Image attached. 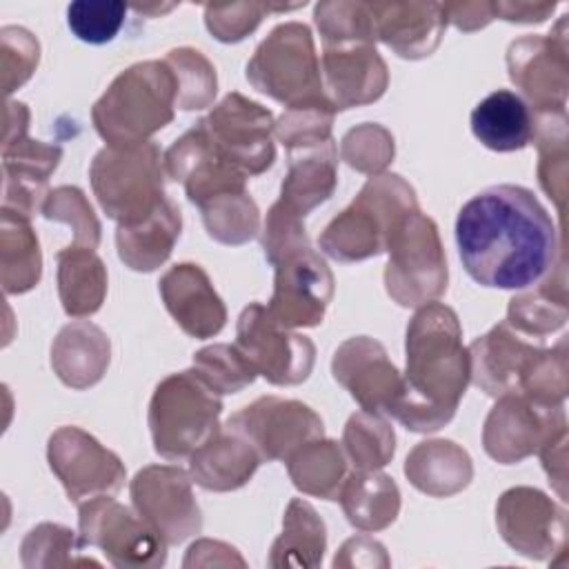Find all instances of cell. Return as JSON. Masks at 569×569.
I'll use <instances>...</instances> for the list:
<instances>
[{
    "label": "cell",
    "instance_id": "1",
    "mask_svg": "<svg viewBox=\"0 0 569 569\" xmlns=\"http://www.w3.org/2000/svg\"><path fill=\"white\" fill-rule=\"evenodd\" d=\"M456 244L465 271L491 289L538 284L560 249L547 209L520 184H493L469 198L456 218Z\"/></svg>",
    "mask_w": 569,
    "mask_h": 569
},
{
    "label": "cell",
    "instance_id": "2",
    "mask_svg": "<svg viewBox=\"0 0 569 569\" xmlns=\"http://www.w3.org/2000/svg\"><path fill=\"white\" fill-rule=\"evenodd\" d=\"M405 391L393 418L409 431L445 427L471 382L469 349L451 307L431 300L416 309L405 338Z\"/></svg>",
    "mask_w": 569,
    "mask_h": 569
},
{
    "label": "cell",
    "instance_id": "3",
    "mask_svg": "<svg viewBox=\"0 0 569 569\" xmlns=\"http://www.w3.org/2000/svg\"><path fill=\"white\" fill-rule=\"evenodd\" d=\"M176 76L164 60H142L120 71L91 109V122L109 147L140 144L173 120Z\"/></svg>",
    "mask_w": 569,
    "mask_h": 569
},
{
    "label": "cell",
    "instance_id": "4",
    "mask_svg": "<svg viewBox=\"0 0 569 569\" xmlns=\"http://www.w3.org/2000/svg\"><path fill=\"white\" fill-rule=\"evenodd\" d=\"M420 209L413 187L398 173L371 176L318 238L338 262H358L387 251L398 222Z\"/></svg>",
    "mask_w": 569,
    "mask_h": 569
},
{
    "label": "cell",
    "instance_id": "5",
    "mask_svg": "<svg viewBox=\"0 0 569 569\" xmlns=\"http://www.w3.org/2000/svg\"><path fill=\"white\" fill-rule=\"evenodd\" d=\"M164 153L156 142L102 147L89 167L93 196L118 224L149 218L164 196Z\"/></svg>",
    "mask_w": 569,
    "mask_h": 569
},
{
    "label": "cell",
    "instance_id": "6",
    "mask_svg": "<svg viewBox=\"0 0 569 569\" xmlns=\"http://www.w3.org/2000/svg\"><path fill=\"white\" fill-rule=\"evenodd\" d=\"M222 402L191 369L160 380L149 402L153 449L167 460H184L220 429Z\"/></svg>",
    "mask_w": 569,
    "mask_h": 569
},
{
    "label": "cell",
    "instance_id": "7",
    "mask_svg": "<svg viewBox=\"0 0 569 569\" xmlns=\"http://www.w3.org/2000/svg\"><path fill=\"white\" fill-rule=\"evenodd\" d=\"M247 80L260 93L282 102L284 109L329 100L311 29L296 20L273 27L256 47L247 62Z\"/></svg>",
    "mask_w": 569,
    "mask_h": 569
},
{
    "label": "cell",
    "instance_id": "8",
    "mask_svg": "<svg viewBox=\"0 0 569 569\" xmlns=\"http://www.w3.org/2000/svg\"><path fill=\"white\" fill-rule=\"evenodd\" d=\"M387 253L385 289L400 307H422L447 291L449 269L440 233L420 209L398 222Z\"/></svg>",
    "mask_w": 569,
    "mask_h": 569
},
{
    "label": "cell",
    "instance_id": "9",
    "mask_svg": "<svg viewBox=\"0 0 569 569\" xmlns=\"http://www.w3.org/2000/svg\"><path fill=\"white\" fill-rule=\"evenodd\" d=\"M78 513V536L84 547H96L113 567H162L167 560V542L138 516L113 500L98 496L82 502Z\"/></svg>",
    "mask_w": 569,
    "mask_h": 569
},
{
    "label": "cell",
    "instance_id": "10",
    "mask_svg": "<svg viewBox=\"0 0 569 569\" xmlns=\"http://www.w3.org/2000/svg\"><path fill=\"white\" fill-rule=\"evenodd\" d=\"M198 124L211 147L244 176H260L276 160L273 113L238 91L227 93Z\"/></svg>",
    "mask_w": 569,
    "mask_h": 569
},
{
    "label": "cell",
    "instance_id": "11",
    "mask_svg": "<svg viewBox=\"0 0 569 569\" xmlns=\"http://www.w3.org/2000/svg\"><path fill=\"white\" fill-rule=\"evenodd\" d=\"M236 347L256 373L276 387L305 382L316 362L313 342L278 325L262 302H251L242 309L236 327Z\"/></svg>",
    "mask_w": 569,
    "mask_h": 569
},
{
    "label": "cell",
    "instance_id": "12",
    "mask_svg": "<svg viewBox=\"0 0 569 569\" xmlns=\"http://www.w3.org/2000/svg\"><path fill=\"white\" fill-rule=\"evenodd\" d=\"M47 460L67 498L82 505L98 496H113L124 487L122 460L80 427L56 429L47 442Z\"/></svg>",
    "mask_w": 569,
    "mask_h": 569
},
{
    "label": "cell",
    "instance_id": "13",
    "mask_svg": "<svg viewBox=\"0 0 569 569\" xmlns=\"http://www.w3.org/2000/svg\"><path fill=\"white\" fill-rule=\"evenodd\" d=\"M509 80L529 100L531 113L565 111L569 89L567 16L547 36H522L507 49Z\"/></svg>",
    "mask_w": 569,
    "mask_h": 569
},
{
    "label": "cell",
    "instance_id": "14",
    "mask_svg": "<svg viewBox=\"0 0 569 569\" xmlns=\"http://www.w3.org/2000/svg\"><path fill=\"white\" fill-rule=\"evenodd\" d=\"M191 482L189 471L176 465H149L129 485L133 509L169 547L202 529V513Z\"/></svg>",
    "mask_w": 569,
    "mask_h": 569
},
{
    "label": "cell",
    "instance_id": "15",
    "mask_svg": "<svg viewBox=\"0 0 569 569\" xmlns=\"http://www.w3.org/2000/svg\"><path fill=\"white\" fill-rule=\"evenodd\" d=\"M562 431H567L562 407H547L522 393H507L485 418L482 447L496 462L516 465L538 453Z\"/></svg>",
    "mask_w": 569,
    "mask_h": 569
},
{
    "label": "cell",
    "instance_id": "16",
    "mask_svg": "<svg viewBox=\"0 0 569 569\" xmlns=\"http://www.w3.org/2000/svg\"><path fill=\"white\" fill-rule=\"evenodd\" d=\"M227 427L247 438L262 462L287 460L305 442L325 436V425L309 405L278 396H262L242 407Z\"/></svg>",
    "mask_w": 569,
    "mask_h": 569
},
{
    "label": "cell",
    "instance_id": "17",
    "mask_svg": "<svg viewBox=\"0 0 569 569\" xmlns=\"http://www.w3.org/2000/svg\"><path fill=\"white\" fill-rule=\"evenodd\" d=\"M502 540L531 560H553L567 551V513L533 487H511L496 505Z\"/></svg>",
    "mask_w": 569,
    "mask_h": 569
},
{
    "label": "cell",
    "instance_id": "18",
    "mask_svg": "<svg viewBox=\"0 0 569 569\" xmlns=\"http://www.w3.org/2000/svg\"><path fill=\"white\" fill-rule=\"evenodd\" d=\"M269 316L284 329L318 327L333 298V273L309 244L284 256L276 267Z\"/></svg>",
    "mask_w": 569,
    "mask_h": 569
},
{
    "label": "cell",
    "instance_id": "19",
    "mask_svg": "<svg viewBox=\"0 0 569 569\" xmlns=\"http://www.w3.org/2000/svg\"><path fill=\"white\" fill-rule=\"evenodd\" d=\"M331 373L360 409L371 413L391 416L405 391L402 373L389 360L387 349L369 336L345 340L333 353Z\"/></svg>",
    "mask_w": 569,
    "mask_h": 569
},
{
    "label": "cell",
    "instance_id": "20",
    "mask_svg": "<svg viewBox=\"0 0 569 569\" xmlns=\"http://www.w3.org/2000/svg\"><path fill=\"white\" fill-rule=\"evenodd\" d=\"M467 349L471 360V382L487 396L500 398L520 393L522 382L545 349V340H536L502 320L485 336L476 338Z\"/></svg>",
    "mask_w": 569,
    "mask_h": 569
},
{
    "label": "cell",
    "instance_id": "21",
    "mask_svg": "<svg viewBox=\"0 0 569 569\" xmlns=\"http://www.w3.org/2000/svg\"><path fill=\"white\" fill-rule=\"evenodd\" d=\"M164 169L184 187L189 202L198 209L224 193L247 191L249 176L211 147L198 122L164 151Z\"/></svg>",
    "mask_w": 569,
    "mask_h": 569
},
{
    "label": "cell",
    "instance_id": "22",
    "mask_svg": "<svg viewBox=\"0 0 569 569\" xmlns=\"http://www.w3.org/2000/svg\"><path fill=\"white\" fill-rule=\"evenodd\" d=\"M320 73L325 93L336 111L371 104L389 84L387 62L373 42H347L322 47Z\"/></svg>",
    "mask_w": 569,
    "mask_h": 569
},
{
    "label": "cell",
    "instance_id": "23",
    "mask_svg": "<svg viewBox=\"0 0 569 569\" xmlns=\"http://www.w3.org/2000/svg\"><path fill=\"white\" fill-rule=\"evenodd\" d=\"M158 291L169 316L187 336L204 340L222 331L227 307L200 264L178 262L169 267L158 282Z\"/></svg>",
    "mask_w": 569,
    "mask_h": 569
},
{
    "label": "cell",
    "instance_id": "24",
    "mask_svg": "<svg viewBox=\"0 0 569 569\" xmlns=\"http://www.w3.org/2000/svg\"><path fill=\"white\" fill-rule=\"evenodd\" d=\"M60 160L58 144L33 140L27 133L2 140V207L27 218L36 216Z\"/></svg>",
    "mask_w": 569,
    "mask_h": 569
},
{
    "label": "cell",
    "instance_id": "25",
    "mask_svg": "<svg viewBox=\"0 0 569 569\" xmlns=\"http://www.w3.org/2000/svg\"><path fill=\"white\" fill-rule=\"evenodd\" d=\"M376 40L407 60H420L440 44L447 16L440 2H369Z\"/></svg>",
    "mask_w": 569,
    "mask_h": 569
},
{
    "label": "cell",
    "instance_id": "26",
    "mask_svg": "<svg viewBox=\"0 0 569 569\" xmlns=\"http://www.w3.org/2000/svg\"><path fill=\"white\" fill-rule=\"evenodd\" d=\"M338 182V147L333 138L287 149V176L278 202L305 218L331 198Z\"/></svg>",
    "mask_w": 569,
    "mask_h": 569
},
{
    "label": "cell",
    "instance_id": "27",
    "mask_svg": "<svg viewBox=\"0 0 569 569\" xmlns=\"http://www.w3.org/2000/svg\"><path fill=\"white\" fill-rule=\"evenodd\" d=\"M260 462L249 440L224 425L189 456V476L207 491H233L253 478Z\"/></svg>",
    "mask_w": 569,
    "mask_h": 569
},
{
    "label": "cell",
    "instance_id": "28",
    "mask_svg": "<svg viewBox=\"0 0 569 569\" xmlns=\"http://www.w3.org/2000/svg\"><path fill=\"white\" fill-rule=\"evenodd\" d=\"M109 360L111 342L107 333L89 320H73L53 338L51 369L60 382L71 389H89L100 382Z\"/></svg>",
    "mask_w": 569,
    "mask_h": 569
},
{
    "label": "cell",
    "instance_id": "29",
    "mask_svg": "<svg viewBox=\"0 0 569 569\" xmlns=\"http://www.w3.org/2000/svg\"><path fill=\"white\" fill-rule=\"evenodd\" d=\"M182 229V216L173 200L164 198L160 207L136 224H118V258L133 271H153L171 256Z\"/></svg>",
    "mask_w": 569,
    "mask_h": 569
},
{
    "label": "cell",
    "instance_id": "30",
    "mask_svg": "<svg viewBox=\"0 0 569 569\" xmlns=\"http://www.w3.org/2000/svg\"><path fill=\"white\" fill-rule=\"evenodd\" d=\"M405 476L418 491L447 498L471 482L473 465L469 453L453 440H425L407 453Z\"/></svg>",
    "mask_w": 569,
    "mask_h": 569
},
{
    "label": "cell",
    "instance_id": "31",
    "mask_svg": "<svg viewBox=\"0 0 569 569\" xmlns=\"http://www.w3.org/2000/svg\"><path fill=\"white\" fill-rule=\"evenodd\" d=\"M471 131L491 151H518L533 138V113L518 93L498 89L473 107Z\"/></svg>",
    "mask_w": 569,
    "mask_h": 569
},
{
    "label": "cell",
    "instance_id": "32",
    "mask_svg": "<svg viewBox=\"0 0 569 569\" xmlns=\"http://www.w3.org/2000/svg\"><path fill=\"white\" fill-rule=\"evenodd\" d=\"M336 500L347 520L365 533L387 529L400 511V489L393 478L380 469H353L345 478Z\"/></svg>",
    "mask_w": 569,
    "mask_h": 569
},
{
    "label": "cell",
    "instance_id": "33",
    "mask_svg": "<svg viewBox=\"0 0 569 569\" xmlns=\"http://www.w3.org/2000/svg\"><path fill=\"white\" fill-rule=\"evenodd\" d=\"M58 260V296L69 318L82 320L93 316L107 296V267L87 247H64L56 253Z\"/></svg>",
    "mask_w": 569,
    "mask_h": 569
},
{
    "label": "cell",
    "instance_id": "34",
    "mask_svg": "<svg viewBox=\"0 0 569 569\" xmlns=\"http://www.w3.org/2000/svg\"><path fill=\"white\" fill-rule=\"evenodd\" d=\"M0 282L7 296L31 291L42 276V253L31 218L0 209Z\"/></svg>",
    "mask_w": 569,
    "mask_h": 569
},
{
    "label": "cell",
    "instance_id": "35",
    "mask_svg": "<svg viewBox=\"0 0 569 569\" xmlns=\"http://www.w3.org/2000/svg\"><path fill=\"white\" fill-rule=\"evenodd\" d=\"M327 549V527L316 509L302 500L293 498L287 505L282 518V533L273 540L269 549L267 565L273 569L282 567H318Z\"/></svg>",
    "mask_w": 569,
    "mask_h": 569
},
{
    "label": "cell",
    "instance_id": "36",
    "mask_svg": "<svg viewBox=\"0 0 569 569\" xmlns=\"http://www.w3.org/2000/svg\"><path fill=\"white\" fill-rule=\"evenodd\" d=\"M284 462L293 487L322 500H336L347 478V456L342 447L325 436L305 442Z\"/></svg>",
    "mask_w": 569,
    "mask_h": 569
},
{
    "label": "cell",
    "instance_id": "37",
    "mask_svg": "<svg viewBox=\"0 0 569 569\" xmlns=\"http://www.w3.org/2000/svg\"><path fill=\"white\" fill-rule=\"evenodd\" d=\"M538 147V182L551 198L560 218L567 202L569 147H567V111L533 113V138Z\"/></svg>",
    "mask_w": 569,
    "mask_h": 569
},
{
    "label": "cell",
    "instance_id": "38",
    "mask_svg": "<svg viewBox=\"0 0 569 569\" xmlns=\"http://www.w3.org/2000/svg\"><path fill=\"white\" fill-rule=\"evenodd\" d=\"M547 276L533 291L513 296L507 307V322L536 340H545V336L567 322L565 273L558 282L551 278V271Z\"/></svg>",
    "mask_w": 569,
    "mask_h": 569
},
{
    "label": "cell",
    "instance_id": "39",
    "mask_svg": "<svg viewBox=\"0 0 569 569\" xmlns=\"http://www.w3.org/2000/svg\"><path fill=\"white\" fill-rule=\"evenodd\" d=\"M342 451L353 469H382L396 453L393 427L380 413H351L342 431Z\"/></svg>",
    "mask_w": 569,
    "mask_h": 569
},
{
    "label": "cell",
    "instance_id": "40",
    "mask_svg": "<svg viewBox=\"0 0 569 569\" xmlns=\"http://www.w3.org/2000/svg\"><path fill=\"white\" fill-rule=\"evenodd\" d=\"M20 560L27 569L51 567H100L98 560L84 556V542L69 527L56 522H40L24 536L20 545Z\"/></svg>",
    "mask_w": 569,
    "mask_h": 569
},
{
    "label": "cell",
    "instance_id": "41",
    "mask_svg": "<svg viewBox=\"0 0 569 569\" xmlns=\"http://www.w3.org/2000/svg\"><path fill=\"white\" fill-rule=\"evenodd\" d=\"M207 233L222 244H244L260 231V211L247 191L224 193L200 207Z\"/></svg>",
    "mask_w": 569,
    "mask_h": 569
},
{
    "label": "cell",
    "instance_id": "42",
    "mask_svg": "<svg viewBox=\"0 0 569 569\" xmlns=\"http://www.w3.org/2000/svg\"><path fill=\"white\" fill-rule=\"evenodd\" d=\"M164 62L176 76V84H178L176 107L184 111H196L213 102L218 91L216 67L204 58L202 51L193 47H178L167 53Z\"/></svg>",
    "mask_w": 569,
    "mask_h": 569
},
{
    "label": "cell",
    "instance_id": "43",
    "mask_svg": "<svg viewBox=\"0 0 569 569\" xmlns=\"http://www.w3.org/2000/svg\"><path fill=\"white\" fill-rule=\"evenodd\" d=\"M191 371L218 396L238 393L256 380V369L236 345H209L193 353Z\"/></svg>",
    "mask_w": 569,
    "mask_h": 569
},
{
    "label": "cell",
    "instance_id": "44",
    "mask_svg": "<svg viewBox=\"0 0 569 569\" xmlns=\"http://www.w3.org/2000/svg\"><path fill=\"white\" fill-rule=\"evenodd\" d=\"M316 27L322 36V47L347 42H373V16L369 2H318L313 9Z\"/></svg>",
    "mask_w": 569,
    "mask_h": 569
},
{
    "label": "cell",
    "instance_id": "45",
    "mask_svg": "<svg viewBox=\"0 0 569 569\" xmlns=\"http://www.w3.org/2000/svg\"><path fill=\"white\" fill-rule=\"evenodd\" d=\"M40 213L47 220L64 222L73 229L71 247L96 249L100 244V222L80 187L60 184L56 189H49Z\"/></svg>",
    "mask_w": 569,
    "mask_h": 569
},
{
    "label": "cell",
    "instance_id": "46",
    "mask_svg": "<svg viewBox=\"0 0 569 569\" xmlns=\"http://www.w3.org/2000/svg\"><path fill=\"white\" fill-rule=\"evenodd\" d=\"M396 156L393 136L378 122H362L349 129L340 140V158L367 176L385 173Z\"/></svg>",
    "mask_w": 569,
    "mask_h": 569
},
{
    "label": "cell",
    "instance_id": "47",
    "mask_svg": "<svg viewBox=\"0 0 569 569\" xmlns=\"http://www.w3.org/2000/svg\"><path fill=\"white\" fill-rule=\"evenodd\" d=\"M305 7L298 4H271V2H227V4H207L204 7V24L209 33L220 42H240L247 38L262 18L271 11H293Z\"/></svg>",
    "mask_w": 569,
    "mask_h": 569
},
{
    "label": "cell",
    "instance_id": "48",
    "mask_svg": "<svg viewBox=\"0 0 569 569\" xmlns=\"http://www.w3.org/2000/svg\"><path fill=\"white\" fill-rule=\"evenodd\" d=\"M127 9L118 0H76L67 7V24L82 42L107 44L122 29Z\"/></svg>",
    "mask_w": 569,
    "mask_h": 569
},
{
    "label": "cell",
    "instance_id": "49",
    "mask_svg": "<svg viewBox=\"0 0 569 569\" xmlns=\"http://www.w3.org/2000/svg\"><path fill=\"white\" fill-rule=\"evenodd\" d=\"M336 113L338 111L329 100L287 107L284 113L276 120L273 133L284 144V149L327 140L331 138V124Z\"/></svg>",
    "mask_w": 569,
    "mask_h": 569
},
{
    "label": "cell",
    "instance_id": "50",
    "mask_svg": "<svg viewBox=\"0 0 569 569\" xmlns=\"http://www.w3.org/2000/svg\"><path fill=\"white\" fill-rule=\"evenodd\" d=\"M522 396L547 405L562 407L567 398V340H560L551 349H542L531 373L522 382Z\"/></svg>",
    "mask_w": 569,
    "mask_h": 569
},
{
    "label": "cell",
    "instance_id": "51",
    "mask_svg": "<svg viewBox=\"0 0 569 569\" xmlns=\"http://www.w3.org/2000/svg\"><path fill=\"white\" fill-rule=\"evenodd\" d=\"M0 58H2V89L11 96L22 87L38 67L40 44L31 31L24 27H2L0 29Z\"/></svg>",
    "mask_w": 569,
    "mask_h": 569
},
{
    "label": "cell",
    "instance_id": "52",
    "mask_svg": "<svg viewBox=\"0 0 569 569\" xmlns=\"http://www.w3.org/2000/svg\"><path fill=\"white\" fill-rule=\"evenodd\" d=\"M305 218L282 207L278 200L269 207L260 244L264 251V258L276 267L284 256L302 249L309 244L307 231H305Z\"/></svg>",
    "mask_w": 569,
    "mask_h": 569
},
{
    "label": "cell",
    "instance_id": "53",
    "mask_svg": "<svg viewBox=\"0 0 569 569\" xmlns=\"http://www.w3.org/2000/svg\"><path fill=\"white\" fill-rule=\"evenodd\" d=\"M333 567H389L385 547L369 536L349 538L333 558Z\"/></svg>",
    "mask_w": 569,
    "mask_h": 569
},
{
    "label": "cell",
    "instance_id": "54",
    "mask_svg": "<svg viewBox=\"0 0 569 569\" xmlns=\"http://www.w3.org/2000/svg\"><path fill=\"white\" fill-rule=\"evenodd\" d=\"M542 467L549 476V482L556 487L558 496L562 500H567V431L558 433L556 438H551L540 451H538Z\"/></svg>",
    "mask_w": 569,
    "mask_h": 569
},
{
    "label": "cell",
    "instance_id": "55",
    "mask_svg": "<svg viewBox=\"0 0 569 569\" xmlns=\"http://www.w3.org/2000/svg\"><path fill=\"white\" fill-rule=\"evenodd\" d=\"M447 22L460 31H478L493 20L491 2H449L442 4Z\"/></svg>",
    "mask_w": 569,
    "mask_h": 569
},
{
    "label": "cell",
    "instance_id": "56",
    "mask_svg": "<svg viewBox=\"0 0 569 569\" xmlns=\"http://www.w3.org/2000/svg\"><path fill=\"white\" fill-rule=\"evenodd\" d=\"M493 7V18L507 20V22H522V24H533L547 20L556 2H491Z\"/></svg>",
    "mask_w": 569,
    "mask_h": 569
},
{
    "label": "cell",
    "instance_id": "57",
    "mask_svg": "<svg viewBox=\"0 0 569 569\" xmlns=\"http://www.w3.org/2000/svg\"><path fill=\"white\" fill-rule=\"evenodd\" d=\"M176 4H133V9L136 11H140V13H156V11H160V13H164V11H171Z\"/></svg>",
    "mask_w": 569,
    "mask_h": 569
}]
</instances>
